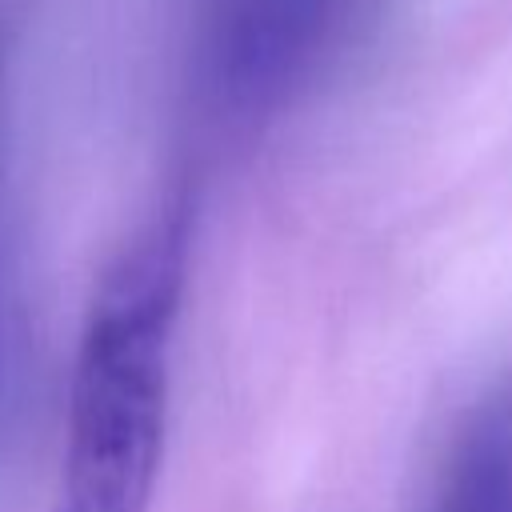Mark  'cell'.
Listing matches in <instances>:
<instances>
[{
  "mask_svg": "<svg viewBox=\"0 0 512 512\" xmlns=\"http://www.w3.org/2000/svg\"><path fill=\"white\" fill-rule=\"evenodd\" d=\"M184 280L188 212L164 204L104 268L84 308L52 512H152Z\"/></svg>",
  "mask_w": 512,
  "mask_h": 512,
  "instance_id": "obj_1",
  "label": "cell"
},
{
  "mask_svg": "<svg viewBox=\"0 0 512 512\" xmlns=\"http://www.w3.org/2000/svg\"><path fill=\"white\" fill-rule=\"evenodd\" d=\"M352 0H208L204 68L236 112L284 104L336 44Z\"/></svg>",
  "mask_w": 512,
  "mask_h": 512,
  "instance_id": "obj_2",
  "label": "cell"
},
{
  "mask_svg": "<svg viewBox=\"0 0 512 512\" xmlns=\"http://www.w3.org/2000/svg\"><path fill=\"white\" fill-rule=\"evenodd\" d=\"M420 512H512V388L480 396L456 420Z\"/></svg>",
  "mask_w": 512,
  "mask_h": 512,
  "instance_id": "obj_3",
  "label": "cell"
}]
</instances>
